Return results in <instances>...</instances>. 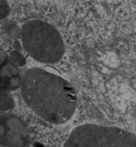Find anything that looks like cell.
Returning a JSON list of instances; mask_svg holds the SVG:
<instances>
[{
	"mask_svg": "<svg viewBox=\"0 0 136 147\" xmlns=\"http://www.w3.org/2000/svg\"><path fill=\"white\" fill-rule=\"evenodd\" d=\"M19 73V69L16 67L14 64L7 63L5 66L1 68L0 70V76L5 78H13L16 77Z\"/></svg>",
	"mask_w": 136,
	"mask_h": 147,
	"instance_id": "8992f818",
	"label": "cell"
},
{
	"mask_svg": "<svg viewBox=\"0 0 136 147\" xmlns=\"http://www.w3.org/2000/svg\"><path fill=\"white\" fill-rule=\"evenodd\" d=\"M0 147H8V146H3V145H1V144H0Z\"/></svg>",
	"mask_w": 136,
	"mask_h": 147,
	"instance_id": "7c38bea8",
	"label": "cell"
},
{
	"mask_svg": "<svg viewBox=\"0 0 136 147\" xmlns=\"http://www.w3.org/2000/svg\"><path fill=\"white\" fill-rule=\"evenodd\" d=\"M5 59H6V54H5V52L0 49V66H1L4 62H5Z\"/></svg>",
	"mask_w": 136,
	"mask_h": 147,
	"instance_id": "30bf717a",
	"label": "cell"
},
{
	"mask_svg": "<svg viewBox=\"0 0 136 147\" xmlns=\"http://www.w3.org/2000/svg\"><path fill=\"white\" fill-rule=\"evenodd\" d=\"M20 85L28 107L50 124L66 123L75 113L76 93L63 78L43 69L32 68L24 73Z\"/></svg>",
	"mask_w": 136,
	"mask_h": 147,
	"instance_id": "6da1fadb",
	"label": "cell"
},
{
	"mask_svg": "<svg viewBox=\"0 0 136 147\" xmlns=\"http://www.w3.org/2000/svg\"><path fill=\"white\" fill-rule=\"evenodd\" d=\"M14 107H15V102H14L13 98L8 94L0 92V110L7 111L11 110Z\"/></svg>",
	"mask_w": 136,
	"mask_h": 147,
	"instance_id": "5b68a950",
	"label": "cell"
},
{
	"mask_svg": "<svg viewBox=\"0 0 136 147\" xmlns=\"http://www.w3.org/2000/svg\"><path fill=\"white\" fill-rule=\"evenodd\" d=\"M10 59H11L12 62L17 66H24L26 64L25 57H24L21 53H19V52H16V51L12 52L11 55H10Z\"/></svg>",
	"mask_w": 136,
	"mask_h": 147,
	"instance_id": "52a82bcc",
	"label": "cell"
},
{
	"mask_svg": "<svg viewBox=\"0 0 136 147\" xmlns=\"http://www.w3.org/2000/svg\"><path fill=\"white\" fill-rule=\"evenodd\" d=\"M7 125L10 127V129L12 131H14L17 134H20L24 137H26L28 136V129L27 127L22 124V122H20L19 120L15 119V118H11L7 121Z\"/></svg>",
	"mask_w": 136,
	"mask_h": 147,
	"instance_id": "277c9868",
	"label": "cell"
},
{
	"mask_svg": "<svg viewBox=\"0 0 136 147\" xmlns=\"http://www.w3.org/2000/svg\"><path fill=\"white\" fill-rule=\"evenodd\" d=\"M10 82L11 87H13V88H17V87L20 86L21 80H20V78H18V77H13L10 79V82Z\"/></svg>",
	"mask_w": 136,
	"mask_h": 147,
	"instance_id": "9c48e42d",
	"label": "cell"
},
{
	"mask_svg": "<svg viewBox=\"0 0 136 147\" xmlns=\"http://www.w3.org/2000/svg\"><path fill=\"white\" fill-rule=\"evenodd\" d=\"M64 147H136V136L121 127L85 124L71 132Z\"/></svg>",
	"mask_w": 136,
	"mask_h": 147,
	"instance_id": "3957f363",
	"label": "cell"
},
{
	"mask_svg": "<svg viewBox=\"0 0 136 147\" xmlns=\"http://www.w3.org/2000/svg\"><path fill=\"white\" fill-rule=\"evenodd\" d=\"M4 132H5V129H4V127L2 125H0V136H3Z\"/></svg>",
	"mask_w": 136,
	"mask_h": 147,
	"instance_id": "8fae6325",
	"label": "cell"
},
{
	"mask_svg": "<svg viewBox=\"0 0 136 147\" xmlns=\"http://www.w3.org/2000/svg\"><path fill=\"white\" fill-rule=\"evenodd\" d=\"M22 42L25 50L41 63L59 62L65 52L64 41L57 30L39 20L30 21L24 25Z\"/></svg>",
	"mask_w": 136,
	"mask_h": 147,
	"instance_id": "7a4b0ae2",
	"label": "cell"
},
{
	"mask_svg": "<svg viewBox=\"0 0 136 147\" xmlns=\"http://www.w3.org/2000/svg\"><path fill=\"white\" fill-rule=\"evenodd\" d=\"M10 12V7L7 1L0 0V20L6 18Z\"/></svg>",
	"mask_w": 136,
	"mask_h": 147,
	"instance_id": "ba28073f",
	"label": "cell"
}]
</instances>
